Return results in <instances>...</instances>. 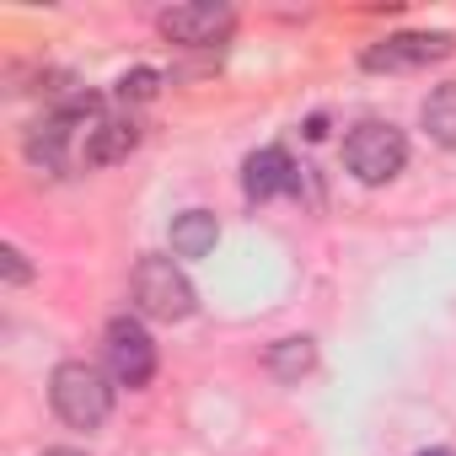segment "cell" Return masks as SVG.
<instances>
[{"instance_id":"cell-6","label":"cell","mask_w":456,"mask_h":456,"mask_svg":"<svg viewBox=\"0 0 456 456\" xmlns=\"http://www.w3.org/2000/svg\"><path fill=\"white\" fill-rule=\"evenodd\" d=\"M161 33H167L172 44L204 49V44H220L225 33H232V12H225V6H209V0H199V6H172V12H161Z\"/></svg>"},{"instance_id":"cell-12","label":"cell","mask_w":456,"mask_h":456,"mask_svg":"<svg viewBox=\"0 0 456 456\" xmlns=\"http://www.w3.org/2000/svg\"><path fill=\"white\" fill-rule=\"evenodd\" d=\"M151 92H156V70H134L118 81V97H151Z\"/></svg>"},{"instance_id":"cell-5","label":"cell","mask_w":456,"mask_h":456,"mask_svg":"<svg viewBox=\"0 0 456 456\" xmlns=\"http://www.w3.org/2000/svg\"><path fill=\"white\" fill-rule=\"evenodd\" d=\"M451 49H456V44H451L445 33H397V38L365 49V65H370V70H419V65H429V60H445Z\"/></svg>"},{"instance_id":"cell-14","label":"cell","mask_w":456,"mask_h":456,"mask_svg":"<svg viewBox=\"0 0 456 456\" xmlns=\"http://www.w3.org/2000/svg\"><path fill=\"white\" fill-rule=\"evenodd\" d=\"M44 456H81V451H65V445H60V451H44Z\"/></svg>"},{"instance_id":"cell-7","label":"cell","mask_w":456,"mask_h":456,"mask_svg":"<svg viewBox=\"0 0 456 456\" xmlns=\"http://www.w3.org/2000/svg\"><path fill=\"white\" fill-rule=\"evenodd\" d=\"M274 193H301V167L285 156V151H253L248 156V199L253 204H264V199H274Z\"/></svg>"},{"instance_id":"cell-4","label":"cell","mask_w":456,"mask_h":456,"mask_svg":"<svg viewBox=\"0 0 456 456\" xmlns=\"http://www.w3.org/2000/svg\"><path fill=\"white\" fill-rule=\"evenodd\" d=\"M108 370H113L124 387H145V381H151V370H156V344H151V333H145L140 322H129V317L108 322Z\"/></svg>"},{"instance_id":"cell-8","label":"cell","mask_w":456,"mask_h":456,"mask_svg":"<svg viewBox=\"0 0 456 456\" xmlns=\"http://www.w3.org/2000/svg\"><path fill=\"white\" fill-rule=\"evenodd\" d=\"M134 140H140L134 118H92V124H86V140H81V156H86L92 167H102V161L129 156Z\"/></svg>"},{"instance_id":"cell-1","label":"cell","mask_w":456,"mask_h":456,"mask_svg":"<svg viewBox=\"0 0 456 456\" xmlns=\"http://www.w3.org/2000/svg\"><path fill=\"white\" fill-rule=\"evenodd\" d=\"M49 403H54V413H60L65 424L97 429V424L108 419V408H113V387H108V376H102L97 365L65 360V365H54V376H49Z\"/></svg>"},{"instance_id":"cell-10","label":"cell","mask_w":456,"mask_h":456,"mask_svg":"<svg viewBox=\"0 0 456 456\" xmlns=\"http://www.w3.org/2000/svg\"><path fill=\"white\" fill-rule=\"evenodd\" d=\"M424 129H429V140H435V145L456 151V86L429 92V102H424Z\"/></svg>"},{"instance_id":"cell-11","label":"cell","mask_w":456,"mask_h":456,"mask_svg":"<svg viewBox=\"0 0 456 456\" xmlns=\"http://www.w3.org/2000/svg\"><path fill=\"white\" fill-rule=\"evenodd\" d=\"M312 365H317L312 338H285V344H274V354H269V370H274L280 381H301Z\"/></svg>"},{"instance_id":"cell-13","label":"cell","mask_w":456,"mask_h":456,"mask_svg":"<svg viewBox=\"0 0 456 456\" xmlns=\"http://www.w3.org/2000/svg\"><path fill=\"white\" fill-rule=\"evenodd\" d=\"M0 258H6V274H12L17 285L28 280V269H22V253H17V248H6V253H0Z\"/></svg>"},{"instance_id":"cell-3","label":"cell","mask_w":456,"mask_h":456,"mask_svg":"<svg viewBox=\"0 0 456 456\" xmlns=\"http://www.w3.org/2000/svg\"><path fill=\"white\" fill-rule=\"evenodd\" d=\"M344 161H349V172H354L360 183H387V177L403 172V161H408V140H403V129L370 118V124H354V129H349V140H344Z\"/></svg>"},{"instance_id":"cell-9","label":"cell","mask_w":456,"mask_h":456,"mask_svg":"<svg viewBox=\"0 0 456 456\" xmlns=\"http://www.w3.org/2000/svg\"><path fill=\"white\" fill-rule=\"evenodd\" d=\"M215 237H220V225L204 209H188L183 220H172V253L177 258H204L215 248Z\"/></svg>"},{"instance_id":"cell-2","label":"cell","mask_w":456,"mask_h":456,"mask_svg":"<svg viewBox=\"0 0 456 456\" xmlns=\"http://www.w3.org/2000/svg\"><path fill=\"white\" fill-rule=\"evenodd\" d=\"M134 306L156 322H183L193 312V285L172 258H140L134 264Z\"/></svg>"},{"instance_id":"cell-15","label":"cell","mask_w":456,"mask_h":456,"mask_svg":"<svg viewBox=\"0 0 456 456\" xmlns=\"http://www.w3.org/2000/svg\"><path fill=\"white\" fill-rule=\"evenodd\" d=\"M419 456H456V451H419Z\"/></svg>"}]
</instances>
